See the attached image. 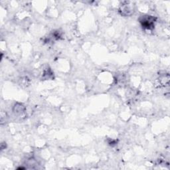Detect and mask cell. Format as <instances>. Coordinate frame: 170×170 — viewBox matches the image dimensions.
I'll return each mask as SVG.
<instances>
[{"instance_id": "obj_1", "label": "cell", "mask_w": 170, "mask_h": 170, "mask_svg": "<svg viewBox=\"0 0 170 170\" xmlns=\"http://www.w3.org/2000/svg\"><path fill=\"white\" fill-rule=\"evenodd\" d=\"M142 23L143 27L150 29L152 27H154V18H153V17H148L147 18L143 19V21H142Z\"/></svg>"}]
</instances>
